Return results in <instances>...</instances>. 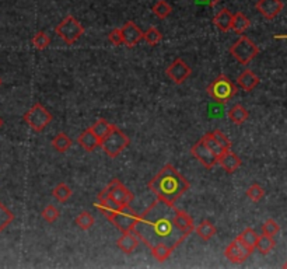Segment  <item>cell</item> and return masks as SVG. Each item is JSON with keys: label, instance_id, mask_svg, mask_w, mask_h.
<instances>
[{"label": "cell", "instance_id": "cell-33", "mask_svg": "<svg viewBox=\"0 0 287 269\" xmlns=\"http://www.w3.org/2000/svg\"><path fill=\"white\" fill-rule=\"evenodd\" d=\"M258 233L254 230V229H251V227H247L241 234L238 236V238L241 241L244 242L245 246H248V247L254 248L255 250V244L258 241Z\"/></svg>", "mask_w": 287, "mask_h": 269}, {"label": "cell", "instance_id": "cell-35", "mask_svg": "<svg viewBox=\"0 0 287 269\" xmlns=\"http://www.w3.org/2000/svg\"><path fill=\"white\" fill-rule=\"evenodd\" d=\"M95 223V220L92 217L91 213H88V212H82V213L79 214L76 217V225L82 229V230H90L92 226Z\"/></svg>", "mask_w": 287, "mask_h": 269}, {"label": "cell", "instance_id": "cell-13", "mask_svg": "<svg viewBox=\"0 0 287 269\" xmlns=\"http://www.w3.org/2000/svg\"><path fill=\"white\" fill-rule=\"evenodd\" d=\"M121 33H122V38H124V45H126L128 48H135L136 45L143 39V31L133 21L125 22L121 27Z\"/></svg>", "mask_w": 287, "mask_h": 269}, {"label": "cell", "instance_id": "cell-20", "mask_svg": "<svg viewBox=\"0 0 287 269\" xmlns=\"http://www.w3.org/2000/svg\"><path fill=\"white\" fill-rule=\"evenodd\" d=\"M259 77L255 75L254 71L245 69L238 77H237V84L240 88H243L244 91H252L258 84H259Z\"/></svg>", "mask_w": 287, "mask_h": 269}, {"label": "cell", "instance_id": "cell-29", "mask_svg": "<svg viewBox=\"0 0 287 269\" xmlns=\"http://www.w3.org/2000/svg\"><path fill=\"white\" fill-rule=\"evenodd\" d=\"M150 251H152V255L154 257V259H157L158 262H164V261H167L170 257H171V254H173V250L167 246H164V244H156V246H153L150 248Z\"/></svg>", "mask_w": 287, "mask_h": 269}, {"label": "cell", "instance_id": "cell-3", "mask_svg": "<svg viewBox=\"0 0 287 269\" xmlns=\"http://www.w3.org/2000/svg\"><path fill=\"white\" fill-rule=\"evenodd\" d=\"M129 137L126 136L118 127H112L111 132L104 137L101 140L100 148H103L107 156H109L111 159H116L125 149L129 146Z\"/></svg>", "mask_w": 287, "mask_h": 269}, {"label": "cell", "instance_id": "cell-4", "mask_svg": "<svg viewBox=\"0 0 287 269\" xmlns=\"http://www.w3.org/2000/svg\"><path fill=\"white\" fill-rule=\"evenodd\" d=\"M55 33L65 44L73 45L82 38V35L84 34V27L75 17L67 16L55 27Z\"/></svg>", "mask_w": 287, "mask_h": 269}, {"label": "cell", "instance_id": "cell-40", "mask_svg": "<svg viewBox=\"0 0 287 269\" xmlns=\"http://www.w3.org/2000/svg\"><path fill=\"white\" fill-rule=\"evenodd\" d=\"M213 137L216 139V142L222 146L224 150H231V142H230V139H228L224 133L220 131V129H216V131H213L211 132Z\"/></svg>", "mask_w": 287, "mask_h": 269}, {"label": "cell", "instance_id": "cell-14", "mask_svg": "<svg viewBox=\"0 0 287 269\" xmlns=\"http://www.w3.org/2000/svg\"><path fill=\"white\" fill-rule=\"evenodd\" d=\"M256 10L259 11L266 20H273L282 13L283 2L282 0H258Z\"/></svg>", "mask_w": 287, "mask_h": 269}, {"label": "cell", "instance_id": "cell-21", "mask_svg": "<svg viewBox=\"0 0 287 269\" xmlns=\"http://www.w3.org/2000/svg\"><path fill=\"white\" fill-rule=\"evenodd\" d=\"M231 21H233V13L228 9H222L213 17V24L216 26L222 33H227L231 30Z\"/></svg>", "mask_w": 287, "mask_h": 269}, {"label": "cell", "instance_id": "cell-15", "mask_svg": "<svg viewBox=\"0 0 287 269\" xmlns=\"http://www.w3.org/2000/svg\"><path fill=\"white\" fill-rule=\"evenodd\" d=\"M95 208L101 210V213L105 216V219L109 220L111 216L121 208L119 203H116L114 199L109 197L108 191L104 188L101 192L98 193V202L95 203Z\"/></svg>", "mask_w": 287, "mask_h": 269}, {"label": "cell", "instance_id": "cell-8", "mask_svg": "<svg viewBox=\"0 0 287 269\" xmlns=\"http://www.w3.org/2000/svg\"><path fill=\"white\" fill-rule=\"evenodd\" d=\"M137 219H139V214L136 213L130 205H128V206H121L111 216V219L108 222H111L118 230H121V233H126V231L133 230Z\"/></svg>", "mask_w": 287, "mask_h": 269}, {"label": "cell", "instance_id": "cell-47", "mask_svg": "<svg viewBox=\"0 0 287 269\" xmlns=\"http://www.w3.org/2000/svg\"><path fill=\"white\" fill-rule=\"evenodd\" d=\"M0 84H2V79H0Z\"/></svg>", "mask_w": 287, "mask_h": 269}, {"label": "cell", "instance_id": "cell-23", "mask_svg": "<svg viewBox=\"0 0 287 269\" xmlns=\"http://www.w3.org/2000/svg\"><path fill=\"white\" fill-rule=\"evenodd\" d=\"M227 115L228 119L231 122H234L235 125H243L249 118V112L248 110H245L241 104H235L228 110Z\"/></svg>", "mask_w": 287, "mask_h": 269}, {"label": "cell", "instance_id": "cell-2", "mask_svg": "<svg viewBox=\"0 0 287 269\" xmlns=\"http://www.w3.org/2000/svg\"><path fill=\"white\" fill-rule=\"evenodd\" d=\"M149 189L157 199L174 205L189 189V182L175 167L167 164L149 182Z\"/></svg>", "mask_w": 287, "mask_h": 269}, {"label": "cell", "instance_id": "cell-10", "mask_svg": "<svg viewBox=\"0 0 287 269\" xmlns=\"http://www.w3.org/2000/svg\"><path fill=\"white\" fill-rule=\"evenodd\" d=\"M105 189L108 191L109 197L114 199L116 203H119L121 206H128L135 199V195L130 192L129 189L116 178L111 180L108 185L105 187Z\"/></svg>", "mask_w": 287, "mask_h": 269}, {"label": "cell", "instance_id": "cell-9", "mask_svg": "<svg viewBox=\"0 0 287 269\" xmlns=\"http://www.w3.org/2000/svg\"><path fill=\"white\" fill-rule=\"evenodd\" d=\"M252 251H254V248L245 246L244 242L237 237L224 250V255L233 264H243V262H245L248 259V257L252 254Z\"/></svg>", "mask_w": 287, "mask_h": 269}, {"label": "cell", "instance_id": "cell-42", "mask_svg": "<svg viewBox=\"0 0 287 269\" xmlns=\"http://www.w3.org/2000/svg\"><path fill=\"white\" fill-rule=\"evenodd\" d=\"M108 41L115 46H119L124 44V38H122V33H121V28H114L108 33Z\"/></svg>", "mask_w": 287, "mask_h": 269}, {"label": "cell", "instance_id": "cell-7", "mask_svg": "<svg viewBox=\"0 0 287 269\" xmlns=\"http://www.w3.org/2000/svg\"><path fill=\"white\" fill-rule=\"evenodd\" d=\"M22 119H24V122H26L33 131H35V132H42L43 129L52 122V115H51V112H49L42 104L35 103V104L31 107V110H28L27 112L24 114Z\"/></svg>", "mask_w": 287, "mask_h": 269}, {"label": "cell", "instance_id": "cell-37", "mask_svg": "<svg viewBox=\"0 0 287 269\" xmlns=\"http://www.w3.org/2000/svg\"><path fill=\"white\" fill-rule=\"evenodd\" d=\"M41 216H42V219L45 220V222L55 223V222L60 217V212L58 210V208H55L54 205H48V206L43 208V210L41 212Z\"/></svg>", "mask_w": 287, "mask_h": 269}, {"label": "cell", "instance_id": "cell-31", "mask_svg": "<svg viewBox=\"0 0 287 269\" xmlns=\"http://www.w3.org/2000/svg\"><path fill=\"white\" fill-rule=\"evenodd\" d=\"M112 127H114L112 124H109L108 121H105V119H103V118H101V119H98V121L95 122L94 125H92L91 131L95 133V135H97V136L100 137L101 140H103L104 137L107 136V135L111 132Z\"/></svg>", "mask_w": 287, "mask_h": 269}, {"label": "cell", "instance_id": "cell-36", "mask_svg": "<svg viewBox=\"0 0 287 269\" xmlns=\"http://www.w3.org/2000/svg\"><path fill=\"white\" fill-rule=\"evenodd\" d=\"M13 220H14V214H13V212L9 210L3 203L0 202V233L5 230L7 226L10 225Z\"/></svg>", "mask_w": 287, "mask_h": 269}, {"label": "cell", "instance_id": "cell-26", "mask_svg": "<svg viewBox=\"0 0 287 269\" xmlns=\"http://www.w3.org/2000/svg\"><path fill=\"white\" fill-rule=\"evenodd\" d=\"M275 246H276V242L273 240V237L262 234V236L258 237V241L255 244V248H256L262 255H268V254L271 253L272 250L275 248Z\"/></svg>", "mask_w": 287, "mask_h": 269}, {"label": "cell", "instance_id": "cell-44", "mask_svg": "<svg viewBox=\"0 0 287 269\" xmlns=\"http://www.w3.org/2000/svg\"><path fill=\"white\" fill-rule=\"evenodd\" d=\"M219 2H220V0H213V6H216Z\"/></svg>", "mask_w": 287, "mask_h": 269}, {"label": "cell", "instance_id": "cell-27", "mask_svg": "<svg viewBox=\"0 0 287 269\" xmlns=\"http://www.w3.org/2000/svg\"><path fill=\"white\" fill-rule=\"evenodd\" d=\"M51 193H52V197H54L55 199H58L59 202H67V201L71 198L73 191H71V188L69 187V185H66L65 182H60V184H58V185L52 189V192Z\"/></svg>", "mask_w": 287, "mask_h": 269}, {"label": "cell", "instance_id": "cell-16", "mask_svg": "<svg viewBox=\"0 0 287 269\" xmlns=\"http://www.w3.org/2000/svg\"><path fill=\"white\" fill-rule=\"evenodd\" d=\"M217 164L220 165L226 173L233 174L241 167V159L231 150H226V152H223V154L219 156Z\"/></svg>", "mask_w": 287, "mask_h": 269}, {"label": "cell", "instance_id": "cell-43", "mask_svg": "<svg viewBox=\"0 0 287 269\" xmlns=\"http://www.w3.org/2000/svg\"><path fill=\"white\" fill-rule=\"evenodd\" d=\"M196 5L201 6H209V7H214L213 6V0H195Z\"/></svg>", "mask_w": 287, "mask_h": 269}, {"label": "cell", "instance_id": "cell-17", "mask_svg": "<svg viewBox=\"0 0 287 269\" xmlns=\"http://www.w3.org/2000/svg\"><path fill=\"white\" fill-rule=\"evenodd\" d=\"M139 246V238L133 231L122 233V236L116 241V247L119 248L124 254H132Z\"/></svg>", "mask_w": 287, "mask_h": 269}, {"label": "cell", "instance_id": "cell-6", "mask_svg": "<svg viewBox=\"0 0 287 269\" xmlns=\"http://www.w3.org/2000/svg\"><path fill=\"white\" fill-rule=\"evenodd\" d=\"M235 61L241 65H248L255 56L259 54V48L256 46L252 39H249L247 35H241L228 51Z\"/></svg>", "mask_w": 287, "mask_h": 269}, {"label": "cell", "instance_id": "cell-24", "mask_svg": "<svg viewBox=\"0 0 287 269\" xmlns=\"http://www.w3.org/2000/svg\"><path fill=\"white\" fill-rule=\"evenodd\" d=\"M195 231L203 241H209L210 238L216 236L217 229L210 220H203L199 223V226H195Z\"/></svg>", "mask_w": 287, "mask_h": 269}, {"label": "cell", "instance_id": "cell-25", "mask_svg": "<svg viewBox=\"0 0 287 269\" xmlns=\"http://www.w3.org/2000/svg\"><path fill=\"white\" fill-rule=\"evenodd\" d=\"M52 148L56 150V152H59V153H65L67 152L69 149L71 148V139L66 133H58L56 136L52 139Z\"/></svg>", "mask_w": 287, "mask_h": 269}, {"label": "cell", "instance_id": "cell-39", "mask_svg": "<svg viewBox=\"0 0 287 269\" xmlns=\"http://www.w3.org/2000/svg\"><path fill=\"white\" fill-rule=\"evenodd\" d=\"M279 231H280V226L273 219H268L262 225V234H265V236L275 237Z\"/></svg>", "mask_w": 287, "mask_h": 269}, {"label": "cell", "instance_id": "cell-32", "mask_svg": "<svg viewBox=\"0 0 287 269\" xmlns=\"http://www.w3.org/2000/svg\"><path fill=\"white\" fill-rule=\"evenodd\" d=\"M143 39H145L150 46H157V45L163 41V34L160 33L156 27H150L147 31L143 33Z\"/></svg>", "mask_w": 287, "mask_h": 269}, {"label": "cell", "instance_id": "cell-28", "mask_svg": "<svg viewBox=\"0 0 287 269\" xmlns=\"http://www.w3.org/2000/svg\"><path fill=\"white\" fill-rule=\"evenodd\" d=\"M152 11L154 13V16L160 18V20H165L171 13H173V7L171 5L165 2V0H158L156 5L152 7Z\"/></svg>", "mask_w": 287, "mask_h": 269}, {"label": "cell", "instance_id": "cell-18", "mask_svg": "<svg viewBox=\"0 0 287 269\" xmlns=\"http://www.w3.org/2000/svg\"><path fill=\"white\" fill-rule=\"evenodd\" d=\"M174 223L178 227L179 230L184 233L185 236H189L192 231H195V223L194 219L189 214L184 212V210H177V213L174 216Z\"/></svg>", "mask_w": 287, "mask_h": 269}, {"label": "cell", "instance_id": "cell-11", "mask_svg": "<svg viewBox=\"0 0 287 269\" xmlns=\"http://www.w3.org/2000/svg\"><path fill=\"white\" fill-rule=\"evenodd\" d=\"M165 75H167L175 84H182L185 80H188V77L192 75V69L188 63H185L184 59L177 58L174 59L173 63L165 69Z\"/></svg>", "mask_w": 287, "mask_h": 269}, {"label": "cell", "instance_id": "cell-30", "mask_svg": "<svg viewBox=\"0 0 287 269\" xmlns=\"http://www.w3.org/2000/svg\"><path fill=\"white\" fill-rule=\"evenodd\" d=\"M201 140L205 143L206 146H207V149L210 150L211 153L214 154V156H217V159H219V156H220V154H223V152H226V150H224V149H223L222 146L216 142V139L213 137L211 132L203 135Z\"/></svg>", "mask_w": 287, "mask_h": 269}, {"label": "cell", "instance_id": "cell-38", "mask_svg": "<svg viewBox=\"0 0 287 269\" xmlns=\"http://www.w3.org/2000/svg\"><path fill=\"white\" fill-rule=\"evenodd\" d=\"M247 197H248L252 202H259L260 199L265 197V189L260 187L259 184H252L251 187L247 189Z\"/></svg>", "mask_w": 287, "mask_h": 269}, {"label": "cell", "instance_id": "cell-46", "mask_svg": "<svg viewBox=\"0 0 287 269\" xmlns=\"http://www.w3.org/2000/svg\"><path fill=\"white\" fill-rule=\"evenodd\" d=\"M283 268L287 269V261H286V262H284V264H283Z\"/></svg>", "mask_w": 287, "mask_h": 269}, {"label": "cell", "instance_id": "cell-41", "mask_svg": "<svg viewBox=\"0 0 287 269\" xmlns=\"http://www.w3.org/2000/svg\"><path fill=\"white\" fill-rule=\"evenodd\" d=\"M207 114H209V116L210 118H214V119H217V118H222L223 114H224V104H222V103H211V104H209V107H207Z\"/></svg>", "mask_w": 287, "mask_h": 269}, {"label": "cell", "instance_id": "cell-22", "mask_svg": "<svg viewBox=\"0 0 287 269\" xmlns=\"http://www.w3.org/2000/svg\"><path fill=\"white\" fill-rule=\"evenodd\" d=\"M251 27V20H249L248 17L245 16L244 13H235L233 14V21H231V30H233L234 33L238 34V35H243V34Z\"/></svg>", "mask_w": 287, "mask_h": 269}, {"label": "cell", "instance_id": "cell-12", "mask_svg": "<svg viewBox=\"0 0 287 269\" xmlns=\"http://www.w3.org/2000/svg\"><path fill=\"white\" fill-rule=\"evenodd\" d=\"M190 153H192V156H194L203 167L209 168V170L213 168V167L217 164V156H214V154L211 153L210 150L207 149V146H206L202 140L196 142L195 144L190 148Z\"/></svg>", "mask_w": 287, "mask_h": 269}, {"label": "cell", "instance_id": "cell-45", "mask_svg": "<svg viewBox=\"0 0 287 269\" xmlns=\"http://www.w3.org/2000/svg\"><path fill=\"white\" fill-rule=\"evenodd\" d=\"M2 127H3V119L0 118V129H2Z\"/></svg>", "mask_w": 287, "mask_h": 269}, {"label": "cell", "instance_id": "cell-19", "mask_svg": "<svg viewBox=\"0 0 287 269\" xmlns=\"http://www.w3.org/2000/svg\"><path fill=\"white\" fill-rule=\"evenodd\" d=\"M77 140H79V144H80L86 152H88V153L94 152V150L97 148H100V144H101V139L92 132L91 128L86 129V131L79 136Z\"/></svg>", "mask_w": 287, "mask_h": 269}, {"label": "cell", "instance_id": "cell-5", "mask_svg": "<svg viewBox=\"0 0 287 269\" xmlns=\"http://www.w3.org/2000/svg\"><path fill=\"white\" fill-rule=\"evenodd\" d=\"M237 86L234 84L227 76H219L216 80L207 86V94L210 95L211 99L217 101V103H222V104H226L228 100H231L237 94Z\"/></svg>", "mask_w": 287, "mask_h": 269}, {"label": "cell", "instance_id": "cell-1", "mask_svg": "<svg viewBox=\"0 0 287 269\" xmlns=\"http://www.w3.org/2000/svg\"><path fill=\"white\" fill-rule=\"evenodd\" d=\"M177 210L178 209L173 203L157 199L139 214L132 231L137 236L139 241L146 244L149 248L156 244H164L174 251L188 237L174 223Z\"/></svg>", "mask_w": 287, "mask_h": 269}, {"label": "cell", "instance_id": "cell-34", "mask_svg": "<svg viewBox=\"0 0 287 269\" xmlns=\"http://www.w3.org/2000/svg\"><path fill=\"white\" fill-rule=\"evenodd\" d=\"M33 45L35 50L38 51L46 50L49 45H51V38H49V35L46 33L38 31V33L33 37Z\"/></svg>", "mask_w": 287, "mask_h": 269}]
</instances>
